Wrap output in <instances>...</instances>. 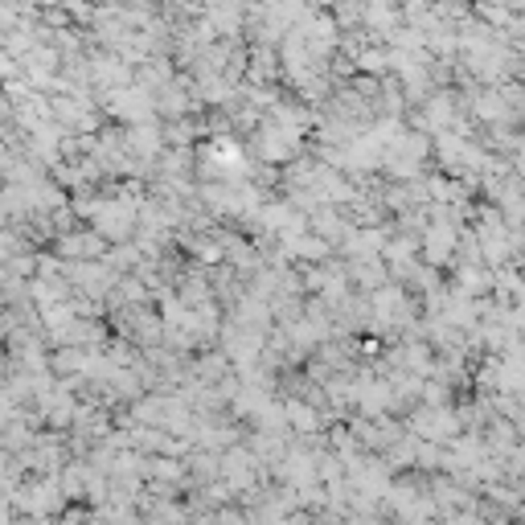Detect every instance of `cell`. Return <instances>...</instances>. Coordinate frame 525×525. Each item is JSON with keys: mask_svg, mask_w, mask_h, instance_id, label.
I'll return each mask as SVG.
<instances>
[{"mask_svg": "<svg viewBox=\"0 0 525 525\" xmlns=\"http://www.w3.org/2000/svg\"><path fill=\"white\" fill-rule=\"evenodd\" d=\"M123 99H128V95H123ZM131 99H136V95H131ZM111 107H115V111H128V103H111ZM139 111H148V103H131V115H139Z\"/></svg>", "mask_w": 525, "mask_h": 525, "instance_id": "1", "label": "cell"}, {"mask_svg": "<svg viewBox=\"0 0 525 525\" xmlns=\"http://www.w3.org/2000/svg\"><path fill=\"white\" fill-rule=\"evenodd\" d=\"M448 525H484L481 517H472V513H460V517H448Z\"/></svg>", "mask_w": 525, "mask_h": 525, "instance_id": "2", "label": "cell"}, {"mask_svg": "<svg viewBox=\"0 0 525 525\" xmlns=\"http://www.w3.org/2000/svg\"><path fill=\"white\" fill-rule=\"evenodd\" d=\"M62 525H78V521H62Z\"/></svg>", "mask_w": 525, "mask_h": 525, "instance_id": "3", "label": "cell"}]
</instances>
